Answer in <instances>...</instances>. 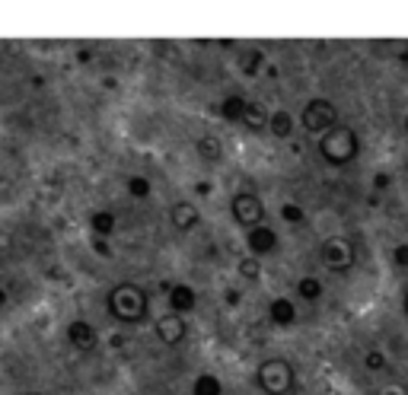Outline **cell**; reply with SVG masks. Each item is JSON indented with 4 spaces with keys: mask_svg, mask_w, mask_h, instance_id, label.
Wrapping results in <instances>:
<instances>
[{
    "mask_svg": "<svg viewBox=\"0 0 408 395\" xmlns=\"http://www.w3.org/2000/svg\"><path fill=\"white\" fill-rule=\"evenodd\" d=\"M105 312L118 326H144L150 319V293L134 281H121L105 293Z\"/></svg>",
    "mask_w": 408,
    "mask_h": 395,
    "instance_id": "6da1fadb",
    "label": "cell"
},
{
    "mask_svg": "<svg viewBox=\"0 0 408 395\" xmlns=\"http://www.w3.org/2000/svg\"><path fill=\"white\" fill-rule=\"evenodd\" d=\"M319 147V156H322L325 166H332V169H345L351 166L354 160L360 156V138L357 131H354L351 125H335L332 131H325L322 138L316 140Z\"/></svg>",
    "mask_w": 408,
    "mask_h": 395,
    "instance_id": "7a4b0ae2",
    "label": "cell"
},
{
    "mask_svg": "<svg viewBox=\"0 0 408 395\" xmlns=\"http://www.w3.org/2000/svg\"><path fill=\"white\" fill-rule=\"evenodd\" d=\"M252 380L265 395H291L294 386H297V370L287 357H265L256 367Z\"/></svg>",
    "mask_w": 408,
    "mask_h": 395,
    "instance_id": "3957f363",
    "label": "cell"
},
{
    "mask_svg": "<svg viewBox=\"0 0 408 395\" xmlns=\"http://www.w3.org/2000/svg\"><path fill=\"white\" fill-rule=\"evenodd\" d=\"M319 262L332 274H351L354 265H357V249H354V243L348 236L332 233L319 243Z\"/></svg>",
    "mask_w": 408,
    "mask_h": 395,
    "instance_id": "277c9868",
    "label": "cell"
},
{
    "mask_svg": "<svg viewBox=\"0 0 408 395\" xmlns=\"http://www.w3.org/2000/svg\"><path fill=\"white\" fill-rule=\"evenodd\" d=\"M335 125H341V115H338V105L332 102V99L325 96H316L310 99V102L303 105V112H300V128H303L310 138H322L325 131H332Z\"/></svg>",
    "mask_w": 408,
    "mask_h": 395,
    "instance_id": "5b68a950",
    "label": "cell"
},
{
    "mask_svg": "<svg viewBox=\"0 0 408 395\" xmlns=\"http://www.w3.org/2000/svg\"><path fill=\"white\" fill-rule=\"evenodd\" d=\"M230 217H233V223L239 229H256L265 223L268 210H265V201L256 192L242 188V192H236L233 198H230Z\"/></svg>",
    "mask_w": 408,
    "mask_h": 395,
    "instance_id": "8992f818",
    "label": "cell"
},
{
    "mask_svg": "<svg viewBox=\"0 0 408 395\" xmlns=\"http://www.w3.org/2000/svg\"><path fill=\"white\" fill-rule=\"evenodd\" d=\"M153 335H157V341L163 347H179L182 341H185V335H188L185 316L166 309L163 316H157V322H153Z\"/></svg>",
    "mask_w": 408,
    "mask_h": 395,
    "instance_id": "52a82bcc",
    "label": "cell"
},
{
    "mask_svg": "<svg viewBox=\"0 0 408 395\" xmlns=\"http://www.w3.org/2000/svg\"><path fill=\"white\" fill-rule=\"evenodd\" d=\"M277 246H281V236H277L275 227L262 223L256 229H246V252L256 258H265V255H275Z\"/></svg>",
    "mask_w": 408,
    "mask_h": 395,
    "instance_id": "ba28073f",
    "label": "cell"
},
{
    "mask_svg": "<svg viewBox=\"0 0 408 395\" xmlns=\"http://www.w3.org/2000/svg\"><path fill=\"white\" fill-rule=\"evenodd\" d=\"M64 335H67L70 347H74V351H80V354H93L99 347L96 326H93V322H86V319H70L67 328H64Z\"/></svg>",
    "mask_w": 408,
    "mask_h": 395,
    "instance_id": "9c48e42d",
    "label": "cell"
},
{
    "mask_svg": "<svg viewBox=\"0 0 408 395\" xmlns=\"http://www.w3.org/2000/svg\"><path fill=\"white\" fill-rule=\"evenodd\" d=\"M166 306H169V312L188 316V312L198 306V293H195V287L185 284V281H179V284H166Z\"/></svg>",
    "mask_w": 408,
    "mask_h": 395,
    "instance_id": "30bf717a",
    "label": "cell"
},
{
    "mask_svg": "<svg viewBox=\"0 0 408 395\" xmlns=\"http://www.w3.org/2000/svg\"><path fill=\"white\" fill-rule=\"evenodd\" d=\"M169 223H173V229H179V233H195V229L201 227V210L195 201H176L173 208H169Z\"/></svg>",
    "mask_w": 408,
    "mask_h": 395,
    "instance_id": "8fae6325",
    "label": "cell"
},
{
    "mask_svg": "<svg viewBox=\"0 0 408 395\" xmlns=\"http://www.w3.org/2000/svg\"><path fill=\"white\" fill-rule=\"evenodd\" d=\"M268 322L275 328H291L297 326V306H294V300L287 297H275L268 303Z\"/></svg>",
    "mask_w": 408,
    "mask_h": 395,
    "instance_id": "7c38bea8",
    "label": "cell"
},
{
    "mask_svg": "<svg viewBox=\"0 0 408 395\" xmlns=\"http://www.w3.org/2000/svg\"><path fill=\"white\" fill-rule=\"evenodd\" d=\"M268 131H271V138H277V140H291L294 131H297V118H294V112L291 109H275L268 115Z\"/></svg>",
    "mask_w": 408,
    "mask_h": 395,
    "instance_id": "4fadbf2b",
    "label": "cell"
},
{
    "mask_svg": "<svg viewBox=\"0 0 408 395\" xmlns=\"http://www.w3.org/2000/svg\"><path fill=\"white\" fill-rule=\"evenodd\" d=\"M86 227H90V233L96 236V239H109V236H115V229H118V217H115V210L99 208V210L90 214Z\"/></svg>",
    "mask_w": 408,
    "mask_h": 395,
    "instance_id": "5bb4252c",
    "label": "cell"
},
{
    "mask_svg": "<svg viewBox=\"0 0 408 395\" xmlns=\"http://www.w3.org/2000/svg\"><path fill=\"white\" fill-rule=\"evenodd\" d=\"M268 115H271V112L265 109L262 102H249V105H246V112H242L239 125L246 128V131H252V134H262V131H268Z\"/></svg>",
    "mask_w": 408,
    "mask_h": 395,
    "instance_id": "9a60e30c",
    "label": "cell"
},
{
    "mask_svg": "<svg viewBox=\"0 0 408 395\" xmlns=\"http://www.w3.org/2000/svg\"><path fill=\"white\" fill-rule=\"evenodd\" d=\"M246 105H249V99L242 96V93H227V96L221 99V118L230 121V125H239Z\"/></svg>",
    "mask_w": 408,
    "mask_h": 395,
    "instance_id": "2e32d148",
    "label": "cell"
},
{
    "mask_svg": "<svg viewBox=\"0 0 408 395\" xmlns=\"http://www.w3.org/2000/svg\"><path fill=\"white\" fill-rule=\"evenodd\" d=\"M195 150H198V156L204 163H211V166H217V163L223 160V140L217 138V134H204V138L195 140Z\"/></svg>",
    "mask_w": 408,
    "mask_h": 395,
    "instance_id": "e0dca14e",
    "label": "cell"
},
{
    "mask_svg": "<svg viewBox=\"0 0 408 395\" xmlns=\"http://www.w3.org/2000/svg\"><path fill=\"white\" fill-rule=\"evenodd\" d=\"M297 297L303 300L306 306L319 303V300L325 297V287H322V281H319V278H312V274H303V278L297 281Z\"/></svg>",
    "mask_w": 408,
    "mask_h": 395,
    "instance_id": "ac0fdd59",
    "label": "cell"
},
{
    "mask_svg": "<svg viewBox=\"0 0 408 395\" xmlns=\"http://www.w3.org/2000/svg\"><path fill=\"white\" fill-rule=\"evenodd\" d=\"M236 274H239V281H246V284H258V281H262V258L246 252V255L236 262Z\"/></svg>",
    "mask_w": 408,
    "mask_h": 395,
    "instance_id": "d6986e66",
    "label": "cell"
},
{
    "mask_svg": "<svg viewBox=\"0 0 408 395\" xmlns=\"http://www.w3.org/2000/svg\"><path fill=\"white\" fill-rule=\"evenodd\" d=\"M192 395H223V382L217 373H198L192 382Z\"/></svg>",
    "mask_w": 408,
    "mask_h": 395,
    "instance_id": "ffe728a7",
    "label": "cell"
},
{
    "mask_svg": "<svg viewBox=\"0 0 408 395\" xmlns=\"http://www.w3.org/2000/svg\"><path fill=\"white\" fill-rule=\"evenodd\" d=\"M125 192H128V198H134V201H147V198L153 194V182L147 179V175H128Z\"/></svg>",
    "mask_w": 408,
    "mask_h": 395,
    "instance_id": "44dd1931",
    "label": "cell"
},
{
    "mask_svg": "<svg viewBox=\"0 0 408 395\" xmlns=\"http://www.w3.org/2000/svg\"><path fill=\"white\" fill-rule=\"evenodd\" d=\"M265 67V51L262 48H249L242 51V74L246 76H258V70Z\"/></svg>",
    "mask_w": 408,
    "mask_h": 395,
    "instance_id": "7402d4cb",
    "label": "cell"
},
{
    "mask_svg": "<svg viewBox=\"0 0 408 395\" xmlns=\"http://www.w3.org/2000/svg\"><path fill=\"white\" fill-rule=\"evenodd\" d=\"M281 220L287 223V227H300V223H306V208H300V204H294V201H284Z\"/></svg>",
    "mask_w": 408,
    "mask_h": 395,
    "instance_id": "603a6c76",
    "label": "cell"
},
{
    "mask_svg": "<svg viewBox=\"0 0 408 395\" xmlns=\"http://www.w3.org/2000/svg\"><path fill=\"white\" fill-rule=\"evenodd\" d=\"M364 367L370 370V373H383V370L389 367V361H386V354L380 351V347H370V351L364 354Z\"/></svg>",
    "mask_w": 408,
    "mask_h": 395,
    "instance_id": "cb8c5ba5",
    "label": "cell"
},
{
    "mask_svg": "<svg viewBox=\"0 0 408 395\" xmlns=\"http://www.w3.org/2000/svg\"><path fill=\"white\" fill-rule=\"evenodd\" d=\"M393 265L395 268H408V243H399L393 249Z\"/></svg>",
    "mask_w": 408,
    "mask_h": 395,
    "instance_id": "d4e9b609",
    "label": "cell"
},
{
    "mask_svg": "<svg viewBox=\"0 0 408 395\" xmlns=\"http://www.w3.org/2000/svg\"><path fill=\"white\" fill-rule=\"evenodd\" d=\"M376 395H408V389L402 386V382H383V386L376 389Z\"/></svg>",
    "mask_w": 408,
    "mask_h": 395,
    "instance_id": "484cf974",
    "label": "cell"
},
{
    "mask_svg": "<svg viewBox=\"0 0 408 395\" xmlns=\"http://www.w3.org/2000/svg\"><path fill=\"white\" fill-rule=\"evenodd\" d=\"M389 185H393V175H389V173H376L374 175V188H376V192H386Z\"/></svg>",
    "mask_w": 408,
    "mask_h": 395,
    "instance_id": "4316f807",
    "label": "cell"
},
{
    "mask_svg": "<svg viewBox=\"0 0 408 395\" xmlns=\"http://www.w3.org/2000/svg\"><path fill=\"white\" fill-rule=\"evenodd\" d=\"M93 249H96V255H103V258H112L109 239H96V236H93Z\"/></svg>",
    "mask_w": 408,
    "mask_h": 395,
    "instance_id": "83f0119b",
    "label": "cell"
},
{
    "mask_svg": "<svg viewBox=\"0 0 408 395\" xmlns=\"http://www.w3.org/2000/svg\"><path fill=\"white\" fill-rule=\"evenodd\" d=\"M223 303H227L230 309H239V303H242V293H239V290H227V293H223Z\"/></svg>",
    "mask_w": 408,
    "mask_h": 395,
    "instance_id": "f1b7e54d",
    "label": "cell"
},
{
    "mask_svg": "<svg viewBox=\"0 0 408 395\" xmlns=\"http://www.w3.org/2000/svg\"><path fill=\"white\" fill-rule=\"evenodd\" d=\"M77 61H80V64L93 61V51H90V48H80V51H77Z\"/></svg>",
    "mask_w": 408,
    "mask_h": 395,
    "instance_id": "f546056e",
    "label": "cell"
},
{
    "mask_svg": "<svg viewBox=\"0 0 408 395\" xmlns=\"http://www.w3.org/2000/svg\"><path fill=\"white\" fill-rule=\"evenodd\" d=\"M198 194H211V182H198V188H195Z\"/></svg>",
    "mask_w": 408,
    "mask_h": 395,
    "instance_id": "4dcf8cb0",
    "label": "cell"
},
{
    "mask_svg": "<svg viewBox=\"0 0 408 395\" xmlns=\"http://www.w3.org/2000/svg\"><path fill=\"white\" fill-rule=\"evenodd\" d=\"M402 312H405V319H408V290H405V297H402Z\"/></svg>",
    "mask_w": 408,
    "mask_h": 395,
    "instance_id": "1f68e13d",
    "label": "cell"
},
{
    "mask_svg": "<svg viewBox=\"0 0 408 395\" xmlns=\"http://www.w3.org/2000/svg\"><path fill=\"white\" fill-rule=\"evenodd\" d=\"M7 303V290H0V306Z\"/></svg>",
    "mask_w": 408,
    "mask_h": 395,
    "instance_id": "d6a6232c",
    "label": "cell"
},
{
    "mask_svg": "<svg viewBox=\"0 0 408 395\" xmlns=\"http://www.w3.org/2000/svg\"><path fill=\"white\" fill-rule=\"evenodd\" d=\"M402 125H405V134H408V115H405V121H402Z\"/></svg>",
    "mask_w": 408,
    "mask_h": 395,
    "instance_id": "836d02e7",
    "label": "cell"
},
{
    "mask_svg": "<svg viewBox=\"0 0 408 395\" xmlns=\"http://www.w3.org/2000/svg\"><path fill=\"white\" fill-rule=\"evenodd\" d=\"M26 395H45V392H26Z\"/></svg>",
    "mask_w": 408,
    "mask_h": 395,
    "instance_id": "e575fe53",
    "label": "cell"
},
{
    "mask_svg": "<svg viewBox=\"0 0 408 395\" xmlns=\"http://www.w3.org/2000/svg\"><path fill=\"white\" fill-rule=\"evenodd\" d=\"M405 173H408V156H405Z\"/></svg>",
    "mask_w": 408,
    "mask_h": 395,
    "instance_id": "d590c367",
    "label": "cell"
}]
</instances>
